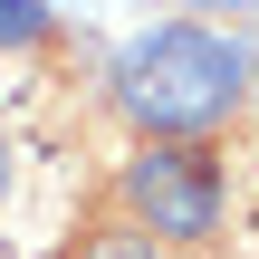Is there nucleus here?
I'll use <instances>...</instances> for the list:
<instances>
[{"label":"nucleus","instance_id":"4","mask_svg":"<svg viewBox=\"0 0 259 259\" xmlns=\"http://www.w3.org/2000/svg\"><path fill=\"white\" fill-rule=\"evenodd\" d=\"M0 192H10V135H0Z\"/></svg>","mask_w":259,"mask_h":259},{"label":"nucleus","instance_id":"2","mask_svg":"<svg viewBox=\"0 0 259 259\" xmlns=\"http://www.w3.org/2000/svg\"><path fill=\"white\" fill-rule=\"evenodd\" d=\"M125 202H135V221L163 231V240H202V231H221V173H211L202 154H173V144L125 163Z\"/></svg>","mask_w":259,"mask_h":259},{"label":"nucleus","instance_id":"1","mask_svg":"<svg viewBox=\"0 0 259 259\" xmlns=\"http://www.w3.org/2000/svg\"><path fill=\"white\" fill-rule=\"evenodd\" d=\"M240 96H250V48L202 19H163L115 58V106L144 135H211Z\"/></svg>","mask_w":259,"mask_h":259},{"label":"nucleus","instance_id":"5","mask_svg":"<svg viewBox=\"0 0 259 259\" xmlns=\"http://www.w3.org/2000/svg\"><path fill=\"white\" fill-rule=\"evenodd\" d=\"M202 10H259V0H202Z\"/></svg>","mask_w":259,"mask_h":259},{"label":"nucleus","instance_id":"3","mask_svg":"<svg viewBox=\"0 0 259 259\" xmlns=\"http://www.w3.org/2000/svg\"><path fill=\"white\" fill-rule=\"evenodd\" d=\"M48 38V0H0V48H38Z\"/></svg>","mask_w":259,"mask_h":259}]
</instances>
